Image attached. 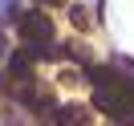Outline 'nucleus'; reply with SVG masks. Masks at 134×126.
<instances>
[{
  "label": "nucleus",
  "instance_id": "2",
  "mask_svg": "<svg viewBox=\"0 0 134 126\" xmlns=\"http://www.w3.org/2000/svg\"><path fill=\"white\" fill-rule=\"evenodd\" d=\"M53 122H57V126H85L90 118H85L81 106H57V110H53Z\"/></svg>",
  "mask_w": 134,
  "mask_h": 126
},
{
  "label": "nucleus",
  "instance_id": "3",
  "mask_svg": "<svg viewBox=\"0 0 134 126\" xmlns=\"http://www.w3.org/2000/svg\"><path fill=\"white\" fill-rule=\"evenodd\" d=\"M37 4H57V0H37Z\"/></svg>",
  "mask_w": 134,
  "mask_h": 126
},
{
  "label": "nucleus",
  "instance_id": "1",
  "mask_svg": "<svg viewBox=\"0 0 134 126\" xmlns=\"http://www.w3.org/2000/svg\"><path fill=\"white\" fill-rule=\"evenodd\" d=\"M16 29H20V37H25V45H33V49H41V45H49L53 41V25H49V17L45 12H20V20H16Z\"/></svg>",
  "mask_w": 134,
  "mask_h": 126
}]
</instances>
